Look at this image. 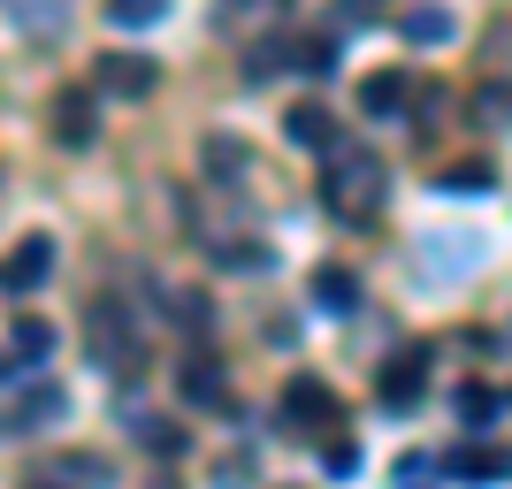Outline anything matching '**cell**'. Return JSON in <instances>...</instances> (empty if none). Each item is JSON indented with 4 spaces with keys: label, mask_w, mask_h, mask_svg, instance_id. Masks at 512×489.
<instances>
[{
    "label": "cell",
    "mask_w": 512,
    "mask_h": 489,
    "mask_svg": "<svg viewBox=\"0 0 512 489\" xmlns=\"http://www.w3.org/2000/svg\"><path fill=\"white\" fill-rule=\"evenodd\" d=\"M375 192H383V161L375 153H337L329 161V207L344 199V214H367Z\"/></svg>",
    "instance_id": "obj_1"
},
{
    "label": "cell",
    "mask_w": 512,
    "mask_h": 489,
    "mask_svg": "<svg viewBox=\"0 0 512 489\" xmlns=\"http://www.w3.org/2000/svg\"><path fill=\"white\" fill-rule=\"evenodd\" d=\"M85 344L100 352V360H115V367H130V360H138V337H130V314L115 306V298H100V306H92V329H85Z\"/></svg>",
    "instance_id": "obj_2"
},
{
    "label": "cell",
    "mask_w": 512,
    "mask_h": 489,
    "mask_svg": "<svg viewBox=\"0 0 512 489\" xmlns=\"http://www.w3.org/2000/svg\"><path fill=\"white\" fill-rule=\"evenodd\" d=\"M54 138H62V146H92V92L85 85L54 92Z\"/></svg>",
    "instance_id": "obj_3"
},
{
    "label": "cell",
    "mask_w": 512,
    "mask_h": 489,
    "mask_svg": "<svg viewBox=\"0 0 512 489\" xmlns=\"http://www.w3.org/2000/svg\"><path fill=\"white\" fill-rule=\"evenodd\" d=\"M0 276H8V291H39V283L54 276V245H46V237H23L16 260H8Z\"/></svg>",
    "instance_id": "obj_4"
},
{
    "label": "cell",
    "mask_w": 512,
    "mask_h": 489,
    "mask_svg": "<svg viewBox=\"0 0 512 489\" xmlns=\"http://www.w3.org/2000/svg\"><path fill=\"white\" fill-rule=\"evenodd\" d=\"M421 367H428V352H406V360H390V367H383V405H390V413L421 405Z\"/></svg>",
    "instance_id": "obj_5"
},
{
    "label": "cell",
    "mask_w": 512,
    "mask_h": 489,
    "mask_svg": "<svg viewBox=\"0 0 512 489\" xmlns=\"http://www.w3.org/2000/svg\"><path fill=\"white\" fill-rule=\"evenodd\" d=\"M451 474H459V482H505V474H512V451L467 444V451H451Z\"/></svg>",
    "instance_id": "obj_6"
},
{
    "label": "cell",
    "mask_w": 512,
    "mask_h": 489,
    "mask_svg": "<svg viewBox=\"0 0 512 489\" xmlns=\"http://www.w3.org/2000/svg\"><path fill=\"white\" fill-rule=\"evenodd\" d=\"M100 85L123 92V100H146V92H153V62H138V54H107V62H100Z\"/></svg>",
    "instance_id": "obj_7"
},
{
    "label": "cell",
    "mask_w": 512,
    "mask_h": 489,
    "mask_svg": "<svg viewBox=\"0 0 512 489\" xmlns=\"http://www.w3.org/2000/svg\"><path fill=\"white\" fill-rule=\"evenodd\" d=\"M451 31H459L451 8H413V16H398V39H406V46H444Z\"/></svg>",
    "instance_id": "obj_8"
},
{
    "label": "cell",
    "mask_w": 512,
    "mask_h": 489,
    "mask_svg": "<svg viewBox=\"0 0 512 489\" xmlns=\"http://www.w3.org/2000/svg\"><path fill=\"white\" fill-rule=\"evenodd\" d=\"M176 390H184V398H192V405H222V398H230V390H222V367H214L207 352H192V360H184V375H176Z\"/></svg>",
    "instance_id": "obj_9"
},
{
    "label": "cell",
    "mask_w": 512,
    "mask_h": 489,
    "mask_svg": "<svg viewBox=\"0 0 512 489\" xmlns=\"http://www.w3.org/2000/svg\"><path fill=\"white\" fill-rule=\"evenodd\" d=\"M62 390H54V383H39V390H31V398H16V405H8V428H46V421H62Z\"/></svg>",
    "instance_id": "obj_10"
},
{
    "label": "cell",
    "mask_w": 512,
    "mask_h": 489,
    "mask_svg": "<svg viewBox=\"0 0 512 489\" xmlns=\"http://www.w3.org/2000/svg\"><path fill=\"white\" fill-rule=\"evenodd\" d=\"M314 298L337 306V314H352V306H360V276H352V268H314Z\"/></svg>",
    "instance_id": "obj_11"
},
{
    "label": "cell",
    "mask_w": 512,
    "mask_h": 489,
    "mask_svg": "<svg viewBox=\"0 0 512 489\" xmlns=\"http://www.w3.org/2000/svg\"><path fill=\"white\" fill-rule=\"evenodd\" d=\"M360 107H367V115H390V107H406V77H398V69H375V77L360 85Z\"/></svg>",
    "instance_id": "obj_12"
},
{
    "label": "cell",
    "mask_w": 512,
    "mask_h": 489,
    "mask_svg": "<svg viewBox=\"0 0 512 489\" xmlns=\"http://www.w3.org/2000/svg\"><path fill=\"white\" fill-rule=\"evenodd\" d=\"M291 138L321 153L329 138H337V123H329V107H314V100H306V107H291Z\"/></svg>",
    "instance_id": "obj_13"
},
{
    "label": "cell",
    "mask_w": 512,
    "mask_h": 489,
    "mask_svg": "<svg viewBox=\"0 0 512 489\" xmlns=\"http://www.w3.org/2000/svg\"><path fill=\"white\" fill-rule=\"evenodd\" d=\"M291 69L299 77H329L337 69V39H291Z\"/></svg>",
    "instance_id": "obj_14"
},
{
    "label": "cell",
    "mask_w": 512,
    "mask_h": 489,
    "mask_svg": "<svg viewBox=\"0 0 512 489\" xmlns=\"http://www.w3.org/2000/svg\"><path fill=\"white\" fill-rule=\"evenodd\" d=\"M46 352H54V329H46L39 314H23V321H16V360H23V367H39Z\"/></svg>",
    "instance_id": "obj_15"
},
{
    "label": "cell",
    "mask_w": 512,
    "mask_h": 489,
    "mask_svg": "<svg viewBox=\"0 0 512 489\" xmlns=\"http://www.w3.org/2000/svg\"><path fill=\"white\" fill-rule=\"evenodd\" d=\"M474 115H482V130H512V85H482Z\"/></svg>",
    "instance_id": "obj_16"
},
{
    "label": "cell",
    "mask_w": 512,
    "mask_h": 489,
    "mask_svg": "<svg viewBox=\"0 0 512 489\" xmlns=\"http://www.w3.org/2000/svg\"><path fill=\"white\" fill-rule=\"evenodd\" d=\"M283 405H291L299 421H321V413H337V405H329V390H321V383H291V398H283Z\"/></svg>",
    "instance_id": "obj_17"
},
{
    "label": "cell",
    "mask_w": 512,
    "mask_h": 489,
    "mask_svg": "<svg viewBox=\"0 0 512 489\" xmlns=\"http://www.w3.org/2000/svg\"><path fill=\"white\" fill-rule=\"evenodd\" d=\"M490 413H497V390H482V383H467V390H459V421H474V428H482Z\"/></svg>",
    "instance_id": "obj_18"
},
{
    "label": "cell",
    "mask_w": 512,
    "mask_h": 489,
    "mask_svg": "<svg viewBox=\"0 0 512 489\" xmlns=\"http://www.w3.org/2000/svg\"><path fill=\"white\" fill-rule=\"evenodd\" d=\"M138 444L169 459V451H184V428H176V421H146V428H138Z\"/></svg>",
    "instance_id": "obj_19"
},
{
    "label": "cell",
    "mask_w": 512,
    "mask_h": 489,
    "mask_svg": "<svg viewBox=\"0 0 512 489\" xmlns=\"http://www.w3.org/2000/svg\"><path fill=\"white\" fill-rule=\"evenodd\" d=\"M207 169L214 176H237V169H245V146H237V138H207Z\"/></svg>",
    "instance_id": "obj_20"
},
{
    "label": "cell",
    "mask_w": 512,
    "mask_h": 489,
    "mask_svg": "<svg viewBox=\"0 0 512 489\" xmlns=\"http://www.w3.org/2000/svg\"><path fill=\"white\" fill-rule=\"evenodd\" d=\"M107 16L123 23V31H146V23H161V8H153V0H115Z\"/></svg>",
    "instance_id": "obj_21"
},
{
    "label": "cell",
    "mask_w": 512,
    "mask_h": 489,
    "mask_svg": "<svg viewBox=\"0 0 512 489\" xmlns=\"http://www.w3.org/2000/svg\"><path fill=\"white\" fill-rule=\"evenodd\" d=\"M176 329H184V337H199V329H207V298H199V291L176 298Z\"/></svg>",
    "instance_id": "obj_22"
},
{
    "label": "cell",
    "mask_w": 512,
    "mask_h": 489,
    "mask_svg": "<svg viewBox=\"0 0 512 489\" xmlns=\"http://www.w3.org/2000/svg\"><path fill=\"white\" fill-rule=\"evenodd\" d=\"M260 260H268V253H260L253 237H237V245H222V268H260Z\"/></svg>",
    "instance_id": "obj_23"
},
{
    "label": "cell",
    "mask_w": 512,
    "mask_h": 489,
    "mask_svg": "<svg viewBox=\"0 0 512 489\" xmlns=\"http://www.w3.org/2000/svg\"><path fill=\"white\" fill-rule=\"evenodd\" d=\"M321 467H329V474H360V451H352V444H329V451H321Z\"/></svg>",
    "instance_id": "obj_24"
},
{
    "label": "cell",
    "mask_w": 512,
    "mask_h": 489,
    "mask_svg": "<svg viewBox=\"0 0 512 489\" xmlns=\"http://www.w3.org/2000/svg\"><path fill=\"white\" fill-rule=\"evenodd\" d=\"M23 489H54V482H23Z\"/></svg>",
    "instance_id": "obj_25"
},
{
    "label": "cell",
    "mask_w": 512,
    "mask_h": 489,
    "mask_svg": "<svg viewBox=\"0 0 512 489\" xmlns=\"http://www.w3.org/2000/svg\"><path fill=\"white\" fill-rule=\"evenodd\" d=\"M0 383H8V367H0Z\"/></svg>",
    "instance_id": "obj_26"
}]
</instances>
